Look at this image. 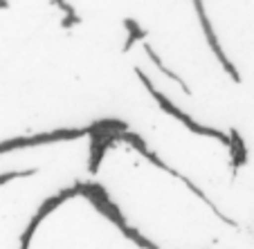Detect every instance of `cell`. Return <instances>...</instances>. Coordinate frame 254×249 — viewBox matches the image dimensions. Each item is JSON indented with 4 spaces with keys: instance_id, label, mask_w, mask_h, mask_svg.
I'll return each instance as SVG.
<instances>
[{
    "instance_id": "1",
    "label": "cell",
    "mask_w": 254,
    "mask_h": 249,
    "mask_svg": "<svg viewBox=\"0 0 254 249\" xmlns=\"http://www.w3.org/2000/svg\"><path fill=\"white\" fill-rule=\"evenodd\" d=\"M193 5H196V11H198V18H200V23H202V29H205V36H207V41H209V45H211V50H214V54L218 56V61L223 63V67H225L227 72H230V77L234 79V81H241L239 79V72H236V67L230 63V58L223 54V50H221V43H218V39H216V34H214V29H211V23H209V18H207V14H205V7H202V0H193Z\"/></svg>"
}]
</instances>
